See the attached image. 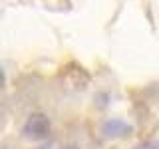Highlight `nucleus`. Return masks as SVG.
<instances>
[{
	"mask_svg": "<svg viewBox=\"0 0 159 149\" xmlns=\"http://www.w3.org/2000/svg\"><path fill=\"white\" fill-rule=\"evenodd\" d=\"M26 135L28 137H34V139H40V137H46L48 131H50V121L44 115H32L26 123Z\"/></svg>",
	"mask_w": 159,
	"mask_h": 149,
	"instance_id": "1",
	"label": "nucleus"
},
{
	"mask_svg": "<svg viewBox=\"0 0 159 149\" xmlns=\"http://www.w3.org/2000/svg\"><path fill=\"white\" fill-rule=\"evenodd\" d=\"M2 84H4V72L0 70V86H2Z\"/></svg>",
	"mask_w": 159,
	"mask_h": 149,
	"instance_id": "2",
	"label": "nucleus"
},
{
	"mask_svg": "<svg viewBox=\"0 0 159 149\" xmlns=\"http://www.w3.org/2000/svg\"><path fill=\"white\" fill-rule=\"evenodd\" d=\"M66 149H76V147H66Z\"/></svg>",
	"mask_w": 159,
	"mask_h": 149,
	"instance_id": "3",
	"label": "nucleus"
}]
</instances>
